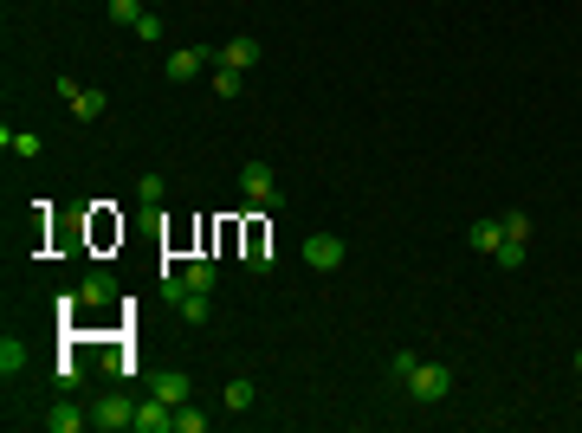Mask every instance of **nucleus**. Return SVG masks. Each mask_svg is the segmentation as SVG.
Returning <instances> with one entry per match:
<instances>
[{"mask_svg":"<svg viewBox=\"0 0 582 433\" xmlns=\"http://www.w3.org/2000/svg\"><path fill=\"white\" fill-rule=\"evenodd\" d=\"M401 395H414V401H427V407H433V401H447V395H453V369H447V363H421V369L408 376Z\"/></svg>","mask_w":582,"mask_h":433,"instance_id":"nucleus-1","label":"nucleus"},{"mask_svg":"<svg viewBox=\"0 0 582 433\" xmlns=\"http://www.w3.org/2000/svg\"><path fill=\"white\" fill-rule=\"evenodd\" d=\"M58 98L71 104V117H78V123H98V117H104V104H110V98H104L98 85H78V78H71V71L58 78Z\"/></svg>","mask_w":582,"mask_h":433,"instance_id":"nucleus-2","label":"nucleus"},{"mask_svg":"<svg viewBox=\"0 0 582 433\" xmlns=\"http://www.w3.org/2000/svg\"><path fill=\"white\" fill-rule=\"evenodd\" d=\"M240 194H246V207H278L272 169H265V162H240Z\"/></svg>","mask_w":582,"mask_h":433,"instance_id":"nucleus-3","label":"nucleus"},{"mask_svg":"<svg viewBox=\"0 0 582 433\" xmlns=\"http://www.w3.org/2000/svg\"><path fill=\"white\" fill-rule=\"evenodd\" d=\"M91 427H98V433H123V427H136V401H123V395L91 401Z\"/></svg>","mask_w":582,"mask_h":433,"instance_id":"nucleus-4","label":"nucleus"},{"mask_svg":"<svg viewBox=\"0 0 582 433\" xmlns=\"http://www.w3.org/2000/svg\"><path fill=\"white\" fill-rule=\"evenodd\" d=\"M221 58L213 46H182V52H169V85H188V78H201V71Z\"/></svg>","mask_w":582,"mask_h":433,"instance_id":"nucleus-5","label":"nucleus"},{"mask_svg":"<svg viewBox=\"0 0 582 433\" xmlns=\"http://www.w3.org/2000/svg\"><path fill=\"white\" fill-rule=\"evenodd\" d=\"M343 253H349V246H343V233H311V240H305V259H311L317 272H337V265H343Z\"/></svg>","mask_w":582,"mask_h":433,"instance_id":"nucleus-6","label":"nucleus"},{"mask_svg":"<svg viewBox=\"0 0 582 433\" xmlns=\"http://www.w3.org/2000/svg\"><path fill=\"white\" fill-rule=\"evenodd\" d=\"M78 427H91V407H78V401H71V388H65V401L46 414V433H78Z\"/></svg>","mask_w":582,"mask_h":433,"instance_id":"nucleus-7","label":"nucleus"},{"mask_svg":"<svg viewBox=\"0 0 582 433\" xmlns=\"http://www.w3.org/2000/svg\"><path fill=\"white\" fill-rule=\"evenodd\" d=\"M169 427H175V407L162 395H150V401L136 407V433H169Z\"/></svg>","mask_w":582,"mask_h":433,"instance_id":"nucleus-8","label":"nucleus"},{"mask_svg":"<svg viewBox=\"0 0 582 433\" xmlns=\"http://www.w3.org/2000/svg\"><path fill=\"white\" fill-rule=\"evenodd\" d=\"M150 395H162L169 407H182V401H194V382H188L182 369H162V376L150 382Z\"/></svg>","mask_w":582,"mask_h":433,"instance_id":"nucleus-9","label":"nucleus"},{"mask_svg":"<svg viewBox=\"0 0 582 433\" xmlns=\"http://www.w3.org/2000/svg\"><path fill=\"white\" fill-rule=\"evenodd\" d=\"M221 65H234V71H253V65H259V39H253V33L227 39V46H221Z\"/></svg>","mask_w":582,"mask_h":433,"instance_id":"nucleus-10","label":"nucleus"},{"mask_svg":"<svg viewBox=\"0 0 582 433\" xmlns=\"http://www.w3.org/2000/svg\"><path fill=\"white\" fill-rule=\"evenodd\" d=\"M0 376H7V382L26 376V343L20 336H0Z\"/></svg>","mask_w":582,"mask_h":433,"instance_id":"nucleus-11","label":"nucleus"},{"mask_svg":"<svg viewBox=\"0 0 582 433\" xmlns=\"http://www.w3.org/2000/svg\"><path fill=\"white\" fill-rule=\"evenodd\" d=\"M466 240H473V253H479V259H492V253H498V240H504V221H473V233H466Z\"/></svg>","mask_w":582,"mask_h":433,"instance_id":"nucleus-12","label":"nucleus"},{"mask_svg":"<svg viewBox=\"0 0 582 433\" xmlns=\"http://www.w3.org/2000/svg\"><path fill=\"white\" fill-rule=\"evenodd\" d=\"M246 272H272V246H265V227H246Z\"/></svg>","mask_w":582,"mask_h":433,"instance_id":"nucleus-13","label":"nucleus"},{"mask_svg":"<svg viewBox=\"0 0 582 433\" xmlns=\"http://www.w3.org/2000/svg\"><path fill=\"white\" fill-rule=\"evenodd\" d=\"M240 91H246V71H234V65L213 58V98H240Z\"/></svg>","mask_w":582,"mask_h":433,"instance_id":"nucleus-14","label":"nucleus"},{"mask_svg":"<svg viewBox=\"0 0 582 433\" xmlns=\"http://www.w3.org/2000/svg\"><path fill=\"white\" fill-rule=\"evenodd\" d=\"M78 298H85V304H110V298H117V278H104V272H91V278L78 284Z\"/></svg>","mask_w":582,"mask_h":433,"instance_id":"nucleus-15","label":"nucleus"},{"mask_svg":"<svg viewBox=\"0 0 582 433\" xmlns=\"http://www.w3.org/2000/svg\"><path fill=\"white\" fill-rule=\"evenodd\" d=\"M221 401H227V414H246V407L259 401V388H253V382L240 376V382H227V395H221Z\"/></svg>","mask_w":582,"mask_h":433,"instance_id":"nucleus-16","label":"nucleus"},{"mask_svg":"<svg viewBox=\"0 0 582 433\" xmlns=\"http://www.w3.org/2000/svg\"><path fill=\"white\" fill-rule=\"evenodd\" d=\"M492 265L518 272V265H525V240H518V233H504V240H498V253H492Z\"/></svg>","mask_w":582,"mask_h":433,"instance_id":"nucleus-17","label":"nucleus"},{"mask_svg":"<svg viewBox=\"0 0 582 433\" xmlns=\"http://www.w3.org/2000/svg\"><path fill=\"white\" fill-rule=\"evenodd\" d=\"M182 278H188V292H213V259H188Z\"/></svg>","mask_w":582,"mask_h":433,"instance_id":"nucleus-18","label":"nucleus"},{"mask_svg":"<svg viewBox=\"0 0 582 433\" xmlns=\"http://www.w3.org/2000/svg\"><path fill=\"white\" fill-rule=\"evenodd\" d=\"M175 311H182L188 324H207V317H213V304H207V292H188V298H182Z\"/></svg>","mask_w":582,"mask_h":433,"instance_id":"nucleus-19","label":"nucleus"},{"mask_svg":"<svg viewBox=\"0 0 582 433\" xmlns=\"http://www.w3.org/2000/svg\"><path fill=\"white\" fill-rule=\"evenodd\" d=\"M421 369V356L414 349H395V363H389V376H395V388H408V376Z\"/></svg>","mask_w":582,"mask_h":433,"instance_id":"nucleus-20","label":"nucleus"},{"mask_svg":"<svg viewBox=\"0 0 582 433\" xmlns=\"http://www.w3.org/2000/svg\"><path fill=\"white\" fill-rule=\"evenodd\" d=\"M201 427H207V414H201L194 401H182V407H175V433H201Z\"/></svg>","mask_w":582,"mask_h":433,"instance_id":"nucleus-21","label":"nucleus"},{"mask_svg":"<svg viewBox=\"0 0 582 433\" xmlns=\"http://www.w3.org/2000/svg\"><path fill=\"white\" fill-rule=\"evenodd\" d=\"M162 194H169V181H162V175H142V181H136V201H142V207H156Z\"/></svg>","mask_w":582,"mask_h":433,"instance_id":"nucleus-22","label":"nucleus"},{"mask_svg":"<svg viewBox=\"0 0 582 433\" xmlns=\"http://www.w3.org/2000/svg\"><path fill=\"white\" fill-rule=\"evenodd\" d=\"M150 7H136V0H110V26H136Z\"/></svg>","mask_w":582,"mask_h":433,"instance_id":"nucleus-23","label":"nucleus"},{"mask_svg":"<svg viewBox=\"0 0 582 433\" xmlns=\"http://www.w3.org/2000/svg\"><path fill=\"white\" fill-rule=\"evenodd\" d=\"M78 376H85V363H78V356H58V388H71Z\"/></svg>","mask_w":582,"mask_h":433,"instance_id":"nucleus-24","label":"nucleus"},{"mask_svg":"<svg viewBox=\"0 0 582 433\" xmlns=\"http://www.w3.org/2000/svg\"><path fill=\"white\" fill-rule=\"evenodd\" d=\"M130 33H136V39H150V46H156V39H162V20H156V14H142V20H136V26H130Z\"/></svg>","mask_w":582,"mask_h":433,"instance_id":"nucleus-25","label":"nucleus"},{"mask_svg":"<svg viewBox=\"0 0 582 433\" xmlns=\"http://www.w3.org/2000/svg\"><path fill=\"white\" fill-rule=\"evenodd\" d=\"M576 376H582V349H576Z\"/></svg>","mask_w":582,"mask_h":433,"instance_id":"nucleus-26","label":"nucleus"}]
</instances>
